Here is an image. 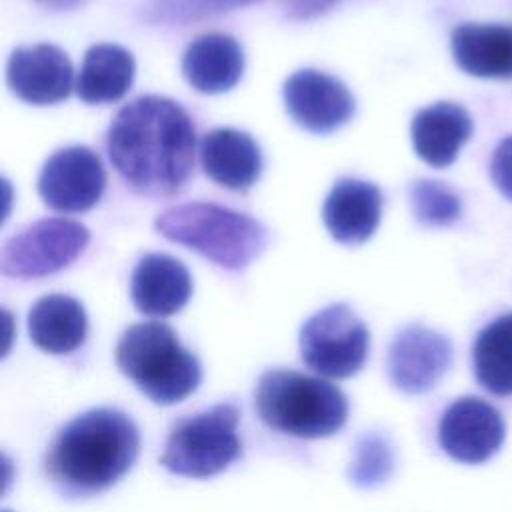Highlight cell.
<instances>
[{"instance_id":"4","label":"cell","mask_w":512,"mask_h":512,"mask_svg":"<svg viewBox=\"0 0 512 512\" xmlns=\"http://www.w3.org/2000/svg\"><path fill=\"white\" fill-rule=\"evenodd\" d=\"M120 372L154 404L170 406L188 398L202 380L198 358L182 346L164 322H140L124 330L116 344Z\"/></svg>"},{"instance_id":"18","label":"cell","mask_w":512,"mask_h":512,"mask_svg":"<svg viewBox=\"0 0 512 512\" xmlns=\"http://www.w3.org/2000/svg\"><path fill=\"white\" fill-rule=\"evenodd\" d=\"M244 52L240 44L226 34H204L184 52L182 72L188 84L202 94H220L230 90L242 76Z\"/></svg>"},{"instance_id":"12","label":"cell","mask_w":512,"mask_h":512,"mask_svg":"<svg viewBox=\"0 0 512 512\" xmlns=\"http://www.w3.org/2000/svg\"><path fill=\"white\" fill-rule=\"evenodd\" d=\"M284 104L292 120L308 132L328 134L354 114L348 88L318 70H298L284 84Z\"/></svg>"},{"instance_id":"15","label":"cell","mask_w":512,"mask_h":512,"mask_svg":"<svg viewBox=\"0 0 512 512\" xmlns=\"http://www.w3.org/2000/svg\"><path fill=\"white\" fill-rule=\"evenodd\" d=\"M192 278L182 262L166 254H148L138 260L130 278L134 306L146 316H172L186 306Z\"/></svg>"},{"instance_id":"2","label":"cell","mask_w":512,"mask_h":512,"mask_svg":"<svg viewBox=\"0 0 512 512\" xmlns=\"http://www.w3.org/2000/svg\"><path fill=\"white\" fill-rule=\"evenodd\" d=\"M140 432L118 408H92L66 422L44 460L48 478L70 496H90L116 484L136 462Z\"/></svg>"},{"instance_id":"22","label":"cell","mask_w":512,"mask_h":512,"mask_svg":"<svg viewBox=\"0 0 512 512\" xmlns=\"http://www.w3.org/2000/svg\"><path fill=\"white\" fill-rule=\"evenodd\" d=\"M476 380L496 396H512V312L486 324L474 340Z\"/></svg>"},{"instance_id":"9","label":"cell","mask_w":512,"mask_h":512,"mask_svg":"<svg viewBox=\"0 0 512 512\" xmlns=\"http://www.w3.org/2000/svg\"><path fill=\"white\" fill-rule=\"evenodd\" d=\"M506 438L502 414L476 396L456 398L440 416L438 442L442 450L464 464L490 460Z\"/></svg>"},{"instance_id":"17","label":"cell","mask_w":512,"mask_h":512,"mask_svg":"<svg viewBox=\"0 0 512 512\" xmlns=\"http://www.w3.org/2000/svg\"><path fill=\"white\" fill-rule=\"evenodd\" d=\"M470 136V114L452 102H438L422 108L412 120L414 150L434 168L450 166Z\"/></svg>"},{"instance_id":"14","label":"cell","mask_w":512,"mask_h":512,"mask_svg":"<svg viewBox=\"0 0 512 512\" xmlns=\"http://www.w3.org/2000/svg\"><path fill=\"white\" fill-rule=\"evenodd\" d=\"M382 194L366 180L342 178L330 190L322 218L330 236L342 244L366 242L380 224Z\"/></svg>"},{"instance_id":"24","label":"cell","mask_w":512,"mask_h":512,"mask_svg":"<svg viewBox=\"0 0 512 512\" xmlns=\"http://www.w3.org/2000/svg\"><path fill=\"white\" fill-rule=\"evenodd\" d=\"M410 202L416 218L426 226H446L460 216V198L436 180L414 182L410 186Z\"/></svg>"},{"instance_id":"26","label":"cell","mask_w":512,"mask_h":512,"mask_svg":"<svg viewBox=\"0 0 512 512\" xmlns=\"http://www.w3.org/2000/svg\"><path fill=\"white\" fill-rule=\"evenodd\" d=\"M490 176L500 194L512 200V136L504 138L494 150L490 162Z\"/></svg>"},{"instance_id":"21","label":"cell","mask_w":512,"mask_h":512,"mask_svg":"<svg viewBox=\"0 0 512 512\" xmlns=\"http://www.w3.org/2000/svg\"><path fill=\"white\" fill-rule=\"evenodd\" d=\"M136 64L128 50L116 44L92 46L82 62L76 92L88 104H106L124 98L134 80Z\"/></svg>"},{"instance_id":"23","label":"cell","mask_w":512,"mask_h":512,"mask_svg":"<svg viewBox=\"0 0 512 512\" xmlns=\"http://www.w3.org/2000/svg\"><path fill=\"white\" fill-rule=\"evenodd\" d=\"M394 470V450L386 436L366 432L356 440L354 458L348 468L350 482L360 488H374L390 478Z\"/></svg>"},{"instance_id":"13","label":"cell","mask_w":512,"mask_h":512,"mask_svg":"<svg viewBox=\"0 0 512 512\" xmlns=\"http://www.w3.org/2000/svg\"><path fill=\"white\" fill-rule=\"evenodd\" d=\"M6 80L20 100L34 106H48L68 98L74 70L60 48L52 44H36L12 52Z\"/></svg>"},{"instance_id":"7","label":"cell","mask_w":512,"mask_h":512,"mask_svg":"<svg viewBox=\"0 0 512 512\" xmlns=\"http://www.w3.org/2000/svg\"><path fill=\"white\" fill-rule=\"evenodd\" d=\"M370 334L346 304H332L310 316L300 330L304 364L326 378H350L364 366Z\"/></svg>"},{"instance_id":"8","label":"cell","mask_w":512,"mask_h":512,"mask_svg":"<svg viewBox=\"0 0 512 512\" xmlns=\"http://www.w3.org/2000/svg\"><path fill=\"white\" fill-rule=\"evenodd\" d=\"M90 240L80 222L48 218L14 234L0 252V270L12 278H40L74 262Z\"/></svg>"},{"instance_id":"16","label":"cell","mask_w":512,"mask_h":512,"mask_svg":"<svg viewBox=\"0 0 512 512\" xmlns=\"http://www.w3.org/2000/svg\"><path fill=\"white\" fill-rule=\"evenodd\" d=\"M200 160L204 172L230 190L250 188L262 170L258 144L240 130L216 128L202 138Z\"/></svg>"},{"instance_id":"19","label":"cell","mask_w":512,"mask_h":512,"mask_svg":"<svg viewBox=\"0 0 512 512\" xmlns=\"http://www.w3.org/2000/svg\"><path fill=\"white\" fill-rule=\"evenodd\" d=\"M452 56L470 76L512 80V26L462 24L452 32Z\"/></svg>"},{"instance_id":"11","label":"cell","mask_w":512,"mask_h":512,"mask_svg":"<svg viewBox=\"0 0 512 512\" xmlns=\"http://www.w3.org/2000/svg\"><path fill=\"white\" fill-rule=\"evenodd\" d=\"M106 174L100 158L86 146L58 150L44 164L38 192L58 212L90 210L102 196Z\"/></svg>"},{"instance_id":"3","label":"cell","mask_w":512,"mask_h":512,"mask_svg":"<svg viewBox=\"0 0 512 512\" xmlns=\"http://www.w3.org/2000/svg\"><path fill=\"white\" fill-rule=\"evenodd\" d=\"M254 408L268 428L296 438L332 436L348 418V400L338 386L286 368L258 378Z\"/></svg>"},{"instance_id":"6","label":"cell","mask_w":512,"mask_h":512,"mask_svg":"<svg viewBox=\"0 0 512 512\" xmlns=\"http://www.w3.org/2000/svg\"><path fill=\"white\" fill-rule=\"evenodd\" d=\"M240 412L222 402L178 420L166 440L160 464L178 476L210 478L224 472L242 454Z\"/></svg>"},{"instance_id":"1","label":"cell","mask_w":512,"mask_h":512,"mask_svg":"<svg viewBox=\"0 0 512 512\" xmlns=\"http://www.w3.org/2000/svg\"><path fill=\"white\" fill-rule=\"evenodd\" d=\"M196 134L186 110L162 96L126 104L110 124L108 156L134 190L148 196L174 194L188 180Z\"/></svg>"},{"instance_id":"20","label":"cell","mask_w":512,"mask_h":512,"mask_svg":"<svg viewBox=\"0 0 512 512\" xmlns=\"http://www.w3.org/2000/svg\"><path fill=\"white\" fill-rule=\"evenodd\" d=\"M84 306L66 294H48L28 312L30 340L48 354H70L86 338Z\"/></svg>"},{"instance_id":"25","label":"cell","mask_w":512,"mask_h":512,"mask_svg":"<svg viewBox=\"0 0 512 512\" xmlns=\"http://www.w3.org/2000/svg\"><path fill=\"white\" fill-rule=\"evenodd\" d=\"M258 0H148L144 16L154 24H188Z\"/></svg>"},{"instance_id":"28","label":"cell","mask_w":512,"mask_h":512,"mask_svg":"<svg viewBox=\"0 0 512 512\" xmlns=\"http://www.w3.org/2000/svg\"><path fill=\"white\" fill-rule=\"evenodd\" d=\"M36 2L50 10H70V8L78 6L82 0H36Z\"/></svg>"},{"instance_id":"29","label":"cell","mask_w":512,"mask_h":512,"mask_svg":"<svg viewBox=\"0 0 512 512\" xmlns=\"http://www.w3.org/2000/svg\"><path fill=\"white\" fill-rule=\"evenodd\" d=\"M4 512H10V510H4Z\"/></svg>"},{"instance_id":"5","label":"cell","mask_w":512,"mask_h":512,"mask_svg":"<svg viewBox=\"0 0 512 512\" xmlns=\"http://www.w3.org/2000/svg\"><path fill=\"white\" fill-rule=\"evenodd\" d=\"M156 230L226 270L246 268L268 244V232L258 220L210 202L164 210L156 218Z\"/></svg>"},{"instance_id":"10","label":"cell","mask_w":512,"mask_h":512,"mask_svg":"<svg viewBox=\"0 0 512 512\" xmlns=\"http://www.w3.org/2000/svg\"><path fill=\"white\" fill-rule=\"evenodd\" d=\"M452 364L450 340L426 326L402 328L388 346L386 370L390 382L406 394L432 390Z\"/></svg>"},{"instance_id":"27","label":"cell","mask_w":512,"mask_h":512,"mask_svg":"<svg viewBox=\"0 0 512 512\" xmlns=\"http://www.w3.org/2000/svg\"><path fill=\"white\" fill-rule=\"evenodd\" d=\"M338 0H288V12L294 18H310L328 8H332Z\"/></svg>"}]
</instances>
